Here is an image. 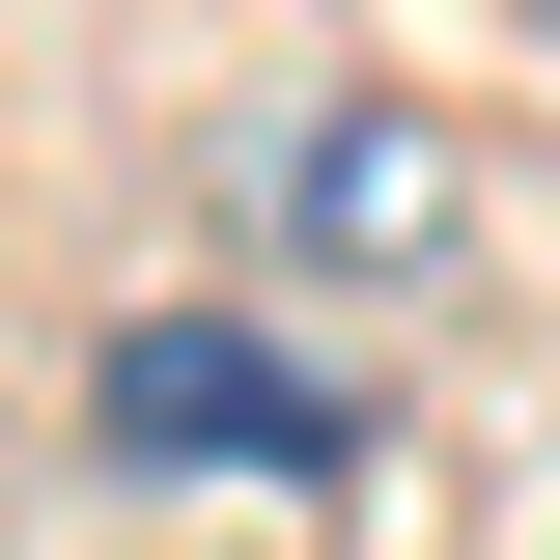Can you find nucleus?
I'll return each mask as SVG.
<instances>
[{"label":"nucleus","instance_id":"1","mask_svg":"<svg viewBox=\"0 0 560 560\" xmlns=\"http://www.w3.org/2000/svg\"><path fill=\"white\" fill-rule=\"evenodd\" d=\"M253 253L337 280V308H420V280L477 253V168H448V113H393V84H308V113L253 140Z\"/></svg>","mask_w":560,"mask_h":560},{"label":"nucleus","instance_id":"2","mask_svg":"<svg viewBox=\"0 0 560 560\" xmlns=\"http://www.w3.org/2000/svg\"><path fill=\"white\" fill-rule=\"evenodd\" d=\"M84 448H113V477H364V393L280 364V337H224V308H113Z\"/></svg>","mask_w":560,"mask_h":560}]
</instances>
